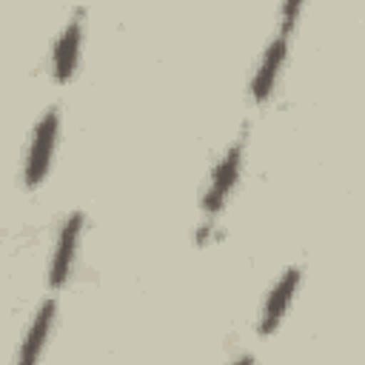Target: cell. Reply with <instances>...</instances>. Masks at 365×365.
I'll list each match as a JSON object with an SVG mask.
<instances>
[{
    "mask_svg": "<svg viewBox=\"0 0 365 365\" xmlns=\"http://www.w3.org/2000/svg\"><path fill=\"white\" fill-rule=\"evenodd\" d=\"M234 365H254V359H251V356H240Z\"/></svg>",
    "mask_w": 365,
    "mask_h": 365,
    "instance_id": "9",
    "label": "cell"
},
{
    "mask_svg": "<svg viewBox=\"0 0 365 365\" xmlns=\"http://www.w3.org/2000/svg\"><path fill=\"white\" fill-rule=\"evenodd\" d=\"M54 311H57V302L54 299H46L37 308V314H34V319L29 325V334H26V339L20 345V354H17V362L14 365H37L40 351H43V345L48 339V331H51V322H54Z\"/></svg>",
    "mask_w": 365,
    "mask_h": 365,
    "instance_id": "5",
    "label": "cell"
},
{
    "mask_svg": "<svg viewBox=\"0 0 365 365\" xmlns=\"http://www.w3.org/2000/svg\"><path fill=\"white\" fill-rule=\"evenodd\" d=\"M242 148H245V137H240L237 143L228 145V151L222 154L220 165L214 168V177H211V185L202 197V211L205 214H217L225 202V197L231 194L237 177H240V165H242Z\"/></svg>",
    "mask_w": 365,
    "mask_h": 365,
    "instance_id": "2",
    "label": "cell"
},
{
    "mask_svg": "<svg viewBox=\"0 0 365 365\" xmlns=\"http://www.w3.org/2000/svg\"><path fill=\"white\" fill-rule=\"evenodd\" d=\"M80 231H83V214L74 211L71 217H66V222L60 228V237H57V245H54V259H51V268H48V285L51 288H63L66 285L71 262H74Z\"/></svg>",
    "mask_w": 365,
    "mask_h": 365,
    "instance_id": "3",
    "label": "cell"
},
{
    "mask_svg": "<svg viewBox=\"0 0 365 365\" xmlns=\"http://www.w3.org/2000/svg\"><path fill=\"white\" fill-rule=\"evenodd\" d=\"M297 14H299V3H297V0H291V3L282 6V26H279V34H291V29H294V23H297Z\"/></svg>",
    "mask_w": 365,
    "mask_h": 365,
    "instance_id": "8",
    "label": "cell"
},
{
    "mask_svg": "<svg viewBox=\"0 0 365 365\" xmlns=\"http://www.w3.org/2000/svg\"><path fill=\"white\" fill-rule=\"evenodd\" d=\"M80 34H83V26H80V14H77L68 20L60 40L54 43V80L57 83H68L74 74L77 54H80Z\"/></svg>",
    "mask_w": 365,
    "mask_h": 365,
    "instance_id": "6",
    "label": "cell"
},
{
    "mask_svg": "<svg viewBox=\"0 0 365 365\" xmlns=\"http://www.w3.org/2000/svg\"><path fill=\"white\" fill-rule=\"evenodd\" d=\"M57 125H60V114L57 108H46V114L40 117L34 134H31V145H29V157H26V171L23 180L29 188H37L43 182V177L48 174L51 165V154H54V143H57Z\"/></svg>",
    "mask_w": 365,
    "mask_h": 365,
    "instance_id": "1",
    "label": "cell"
},
{
    "mask_svg": "<svg viewBox=\"0 0 365 365\" xmlns=\"http://www.w3.org/2000/svg\"><path fill=\"white\" fill-rule=\"evenodd\" d=\"M285 51H288V34H277V37L271 40V46H268L262 63H259V71H257L254 83H251V97H254L257 103H265V97L271 94L274 80H277V74H279V66H282V60H285Z\"/></svg>",
    "mask_w": 365,
    "mask_h": 365,
    "instance_id": "7",
    "label": "cell"
},
{
    "mask_svg": "<svg viewBox=\"0 0 365 365\" xmlns=\"http://www.w3.org/2000/svg\"><path fill=\"white\" fill-rule=\"evenodd\" d=\"M299 274H302L299 268H288L282 274V279L271 288V294L265 299V308H262V317H259V334L262 336L274 334V328L279 325V319H282V314H285V308H288V302H291V297L299 285Z\"/></svg>",
    "mask_w": 365,
    "mask_h": 365,
    "instance_id": "4",
    "label": "cell"
}]
</instances>
